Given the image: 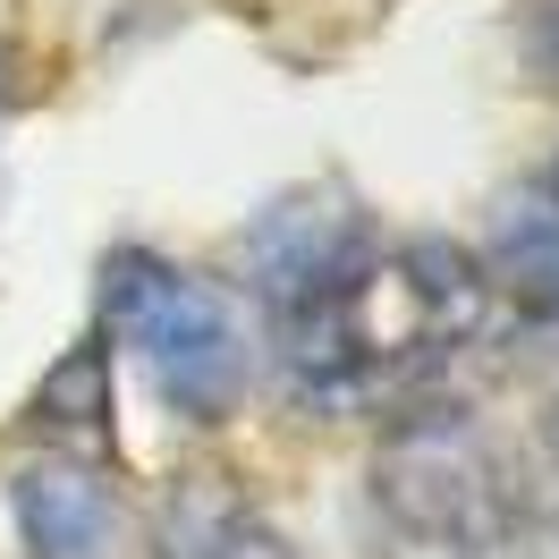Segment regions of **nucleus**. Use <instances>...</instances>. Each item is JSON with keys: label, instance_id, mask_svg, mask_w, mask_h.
<instances>
[{"label": "nucleus", "instance_id": "f257e3e1", "mask_svg": "<svg viewBox=\"0 0 559 559\" xmlns=\"http://www.w3.org/2000/svg\"><path fill=\"white\" fill-rule=\"evenodd\" d=\"M491 314L484 254H466L450 238H407V246H356L340 254L314 288H297L288 306H272L280 365L288 390L314 407H365L424 373L432 356L466 348Z\"/></svg>", "mask_w": 559, "mask_h": 559}, {"label": "nucleus", "instance_id": "f03ea898", "mask_svg": "<svg viewBox=\"0 0 559 559\" xmlns=\"http://www.w3.org/2000/svg\"><path fill=\"white\" fill-rule=\"evenodd\" d=\"M103 314L110 331L136 348V365L153 373L162 407L187 424H221L246 399V331L229 314V297L204 288L195 272H178L162 254H110L103 263Z\"/></svg>", "mask_w": 559, "mask_h": 559}, {"label": "nucleus", "instance_id": "7ed1b4c3", "mask_svg": "<svg viewBox=\"0 0 559 559\" xmlns=\"http://www.w3.org/2000/svg\"><path fill=\"white\" fill-rule=\"evenodd\" d=\"M373 500L432 559H525L518 491L500 475V450L466 416L399 424L382 466H373Z\"/></svg>", "mask_w": 559, "mask_h": 559}, {"label": "nucleus", "instance_id": "20e7f679", "mask_svg": "<svg viewBox=\"0 0 559 559\" xmlns=\"http://www.w3.org/2000/svg\"><path fill=\"white\" fill-rule=\"evenodd\" d=\"M9 518H17V551L26 559H136V509L85 457L17 466L9 475Z\"/></svg>", "mask_w": 559, "mask_h": 559}, {"label": "nucleus", "instance_id": "39448f33", "mask_svg": "<svg viewBox=\"0 0 559 559\" xmlns=\"http://www.w3.org/2000/svg\"><path fill=\"white\" fill-rule=\"evenodd\" d=\"M365 246V221L348 204H331V195H288L254 221V238H246V263H254V288H263V306H288L297 288H314L340 254Z\"/></svg>", "mask_w": 559, "mask_h": 559}, {"label": "nucleus", "instance_id": "423d86ee", "mask_svg": "<svg viewBox=\"0 0 559 559\" xmlns=\"http://www.w3.org/2000/svg\"><path fill=\"white\" fill-rule=\"evenodd\" d=\"M484 280L518 297V314L559 322V187H551V178L500 204V221H491V254H484Z\"/></svg>", "mask_w": 559, "mask_h": 559}, {"label": "nucleus", "instance_id": "0eeeda50", "mask_svg": "<svg viewBox=\"0 0 559 559\" xmlns=\"http://www.w3.org/2000/svg\"><path fill=\"white\" fill-rule=\"evenodd\" d=\"M187 559H297V551L280 543L272 525H229V534H212L204 551H187Z\"/></svg>", "mask_w": 559, "mask_h": 559}, {"label": "nucleus", "instance_id": "6e6552de", "mask_svg": "<svg viewBox=\"0 0 559 559\" xmlns=\"http://www.w3.org/2000/svg\"><path fill=\"white\" fill-rule=\"evenodd\" d=\"M534 60H543V76L559 85V0H543V9H534Z\"/></svg>", "mask_w": 559, "mask_h": 559}, {"label": "nucleus", "instance_id": "1a4fd4ad", "mask_svg": "<svg viewBox=\"0 0 559 559\" xmlns=\"http://www.w3.org/2000/svg\"><path fill=\"white\" fill-rule=\"evenodd\" d=\"M9 76H17V69H9V43H0V103H9Z\"/></svg>", "mask_w": 559, "mask_h": 559}, {"label": "nucleus", "instance_id": "9d476101", "mask_svg": "<svg viewBox=\"0 0 559 559\" xmlns=\"http://www.w3.org/2000/svg\"><path fill=\"white\" fill-rule=\"evenodd\" d=\"M543 432H551V450H559V399H551V416H543Z\"/></svg>", "mask_w": 559, "mask_h": 559}, {"label": "nucleus", "instance_id": "9b49d317", "mask_svg": "<svg viewBox=\"0 0 559 559\" xmlns=\"http://www.w3.org/2000/svg\"><path fill=\"white\" fill-rule=\"evenodd\" d=\"M551 187H559V170H551Z\"/></svg>", "mask_w": 559, "mask_h": 559}]
</instances>
